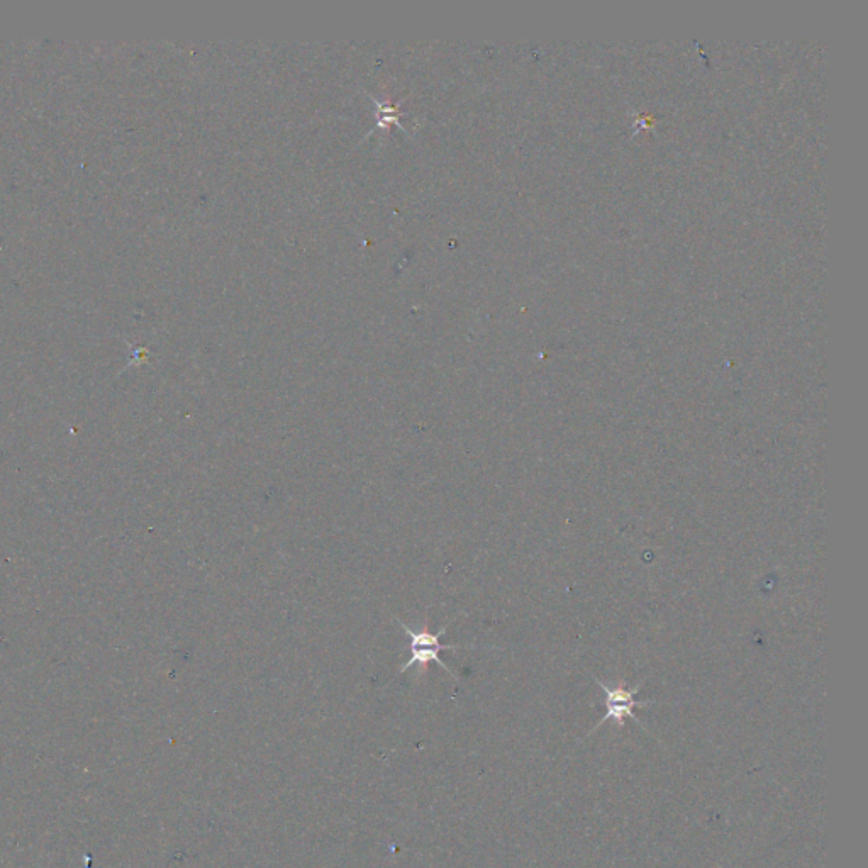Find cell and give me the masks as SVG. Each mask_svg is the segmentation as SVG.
Returning <instances> with one entry per match:
<instances>
[{"label":"cell","instance_id":"6da1fadb","mask_svg":"<svg viewBox=\"0 0 868 868\" xmlns=\"http://www.w3.org/2000/svg\"><path fill=\"white\" fill-rule=\"evenodd\" d=\"M397 623L401 624L404 631H406V635L409 636V648H411V657L407 660L406 665H402L399 668V672L397 675L406 674L407 670L412 667L419 668V675L424 674V668L428 667L429 663H438L440 667L445 668V672L451 675V677H455L457 679V675L451 672L450 667L446 665L443 660H441V651H458V650H467L465 646H446L441 643V638L446 635V631H448V626L440 629V631H429L428 623H424L423 628L421 629H412L407 626L404 621L396 618Z\"/></svg>","mask_w":868,"mask_h":868},{"label":"cell","instance_id":"7a4b0ae2","mask_svg":"<svg viewBox=\"0 0 868 868\" xmlns=\"http://www.w3.org/2000/svg\"><path fill=\"white\" fill-rule=\"evenodd\" d=\"M596 682L601 685L602 690L606 692L607 707L606 716H604L601 723L597 724L596 728L602 726V724L609 721V719L618 724V726H623L624 719L626 718H631L633 721H636V723H640L638 718H636V707H645L655 704V701H638V699H636V694L640 692L641 684L638 685V687H635V689H626V687H614V685L604 684V682L597 679Z\"/></svg>","mask_w":868,"mask_h":868}]
</instances>
